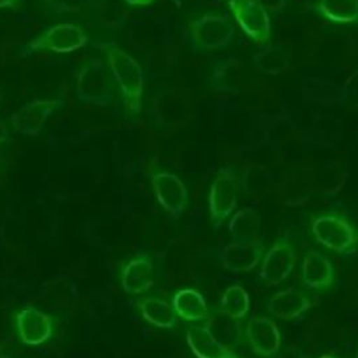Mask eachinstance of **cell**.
Segmentation results:
<instances>
[{"label":"cell","instance_id":"6da1fadb","mask_svg":"<svg viewBox=\"0 0 358 358\" xmlns=\"http://www.w3.org/2000/svg\"><path fill=\"white\" fill-rule=\"evenodd\" d=\"M105 55L112 78L119 88L124 110L130 116H137L141 112L144 92V74L140 64L113 43L105 46Z\"/></svg>","mask_w":358,"mask_h":358},{"label":"cell","instance_id":"7a4b0ae2","mask_svg":"<svg viewBox=\"0 0 358 358\" xmlns=\"http://www.w3.org/2000/svg\"><path fill=\"white\" fill-rule=\"evenodd\" d=\"M310 232L315 242L336 255H355L358 228L341 211L327 210L312 215Z\"/></svg>","mask_w":358,"mask_h":358},{"label":"cell","instance_id":"3957f363","mask_svg":"<svg viewBox=\"0 0 358 358\" xmlns=\"http://www.w3.org/2000/svg\"><path fill=\"white\" fill-rule=\"evenodd\" d=\"M113 78L108 63L101 57L87 63L76 78V96L80 102L108 108L113 105Z\"/></svg>","mask_w":358,"mask_h":358},{"label":"cell","instance_id":"277c9868","mask_svg":"<svg viewBox=\"0 0 358 358\" xmlns=\"http://www.w3.org/2000/svg\"><path fill=\"white\" fill-rule=\"evenodd\" d=\"M189 42L197 52H210L228 46L235 36L228 14H204L187 24Z\"/></svg>","mask_w":358,"mask_h":358},{"label":"cell","instance_id":"5b68a950","mask_svg":"<svg viewBox=\"0 0 358 358\" xmlns=\"http://www.w3.org/2000/svg\"><path fill=\"white\" fill-rule=\"evenodd\" d=\"M239 194V179L234 168L220 169L210 186L208 211L214 228H220L224 221L235 211Z\"/></svg>","mask_w":358,"mask_h":358},{"label":"cell","instance_id":"8992f818","mask_svg":"<svg viewBox=\"0 0 358 358\" xmlns=\"http://www.w3.org/2000/svg\"><path fill=\"white\" fill-rule=\"evenodd\" d=\"M228 7L236 24L257 46L270 41L271 22L262 0H228Z\"/></svg>","mask_w":358,"mask_h":358},{"label":"cell","instance_id":"52a82bcc","mask_svg":"<svg viewBox=\"0 0 358 358\" xmlns=\"http://www.w3.org/2000/svg\"><path fill=\"white\" fill-rule=\"evenodd\" d=\"M249 78L245 63L238 56L228 55L214 62L206 77V87L215 94L235 95L245 88Z\"/></svg>","mask_w":358,"mask_h":358},{"label":"cell","instance_id":"ba28073f","mask_svg":"<svg viewBox=\"0 0 358 358\" xmlns=\"http://www.w3.org/2000/svg\"><path fill=\"white\" fill-rule=\"evenodd\" d=\"M88 43V35L85 31L73 22H62L50 27L28 45V50H50L55 53H70L84 48Z\"/></svg>","mask_w":358,"mask_h":358},{"label":"cell","instance_id":"9c48e42d","mask_svg":"<svg viewBox=\"0 0 358 358\" xmlns=\"http://www.w3.org/2000/svg\"><path fill=\"white\" fill-rule=\"evenodd\" d=\"M296 264V250L288 238H278L263 255L259 277L266 285L284 282Z\"/></svg>","mask_w":358,"mask_h":358},{"label":"cell","instance_id":"30bf717a","mask_svg":"<svg viewBox=\"0 0 358 358\" xmlns=\"http://www.w3.org/2000/svg\"><path fill=\"white\" fill-rule=\"evenodd\" d=\"M13 322L18 341L29 347L46 343L55 330L53 317L34 306L15 310L13 315Z\"/></svg>","mask_w":358,"mask_h":358},{"label":"cell","instance_id":"8fae6325","mask_svg":"<svg viewBox=\"0 0 358 358\" xmlns=\"http://www.w3.org/2000/svg\"><path fill=\"white\" fill-rule=\"evenodd\" d=\"M151 186L162 210L172 220H178L189 203V192L185 183L172 172L158 171L151 176Z\"/></svg>","mask_w":358,"mask_h":358},{"label":"cell","instance_id":"7c38bea8","mask_svg":"<svg viewBox=\"0 0 358 358\" xmlns=\"http://www.w3.org/2000/svg\"><path fill=\"white\" fill-rule=\"evenodd\" d=\"M60 105L62 101L59 99L29 101L10 115V123L17 133L28 137H35L41 133L50 115Z\"/></svg>","mask_w":358,"mask_h":358},{"label":"cell","instance_id":"4fadbf2b","mask_svg":"<svg viewBox=\"0 0 358 358\" xmlns=\"http://www.w3.org/2000/svg\"><path fill=\"white\" fill-rule=\"evenodd\" d=\"M301 282L308 289L324 291L336 282L333 260L315 248H309L301 263Z\"/></svg>","mask_w":358,"mask_h":358},{"label":"cell","instance_id":"5bb4252c","mask_svg":"<svg viewBox=\"0 0 358 358\" xmlns=\"http://www.w3.org/2000/svg\"><path fill=\"white\" fill-rule=\"evenodd\" d=\"M250 350L264 358L274 357L281 348V333L277 323L267 316H252L245 329Z\"/></svg>","mask_w":358,"mask_h":358},{"label":"cell","instance_id":"9a60e30c","mask_svg":"<svg viewBox=\"0 0 358 358\" xmlns=\"http://www.w3.org/2000/svg\"><path fill=\"white\" fill-rule=\"evenodd\" d=\"M264 245L257 239L231 241L221 252L222 266L232 273H246L253 270L263 259Z\"/></svg>","mask_w":358,"mask_h":358},{"label":"cell","instance_id":"2e32d148","mask_svg":"<svg viewBox=\"0 0 358 358\" xmlns=\"http://www.w3.org/2000/svg\"><path fill=\"white\" fill-rule=\"evenodd\" d=\"M122 289L129 295H140L154 284V264L148 255H138L126 260L119 271Z\"/></svg>","mask_w":358,"mask_h":358},{"label":"cell","instance_id":"e0dca14e","mask_svg":"<svg viewBox=\"0 0 358 358\" xmlns=\"http://www.w3.org/2000/svg\"><path fill=\"white\" fill-rule=\"evenodd\" d=\"M312 305L313 299L305 291L288 287L271 295L267 310L281 320H294L308 312Z\"/></svg>","mask_w":358,"mask_h":358},{"label":"cell","instance_id":"ac0fdd59","mask_svg":"<svg viewBox=\"0 0 358 358\" xmlns=\"http://www.w3.org/2000/svg\"><path fill=\"white\" fill-rule=\"evenodd\" d=\"M186 343L197 358H242L231 347L218 340L207 324L187 327Z\"/></svg>","mask_w":358,"mask_h":358},{"label":"cell","instance_id":"d6986e66","mask_svg":"<svg viewBox=\"0 0 358 358\" xmlns=\"http://www.w3.org/2000/svg\"><path fill=\"white\" fill-rule=\"evenodd\" d=\"M291 52L278 43H264L252 55V66L266 76H277L289 69Z\"/></svg>","mask_w":358,"mask_h":358},{"label":"cell","instance_id":"ffe728a7","mask_svg":"<svg viewBox=\"0 0 358 358\" xmlns=\"http://www.w3.org/2000/svg\"><path fill=\"white\" fill-rule=\"evenodd\" d=\"M171 303L176 316L186 322L194 323L210 317L204 296L194 288L178 289L173 294Z\"/></svg>","mask_w":358,"mask_h":358},{"label":"cell","instance_id":"44dd1931","mask_svg":"<svg viewBox=\"0 0 358 358\" xmlns=\"http://www.w3.org/2000/svg\"><path fill=\"white\" fill-rule=\"evenodd\" d=\"M137 309L143 319L151 326L159 329H175L178 326V316L172 303L159 296H140L136 301Z\"/></svg>","mask_w":358,"mask_h":358},{"label":"cell","instance_id":"7402d4cb","mask_svg":"<svg viewBox=\"0 0 358 358\" xmlns=\"http://www.w3.org/2000/svg\"><path fill=\"white\" fill-rule=\"evenodd\" d=\"M263 225V217L255 207H242L231 214L227 224L228 232L234 239H257Z\"/></svg>","mask_w":358,"mask_h":358},{"label":"cell","instance_id":"603a6c76","mask_svg":"<svg viewBox=\"0 0 358 358\" xmlns=\"http://www.w3.org/2000/svg\"><path fill=\"white\" fill-rule=\"evenodd\" d=\"M315 10L330 22L358 25V0H319Z\"/></svg>","mask_w":358,"mask_h":358},{"label":"cell","instance_id":"cb8c5ba5","mask_svg":"<svg viewBox=\"0 0 358 358\" xmlns=\"http://www.w3.org/2000/svg\"><path fill=\"white\" fill-rule=\"evenodd\" d=\"M249 309H250V298L242 285L239 284L229 285L222 292L218 303V312L232 319L242 320L248 315Z\"/></svg>","mask_w":358,"mask_h":358},{"label":"cell","instance_id":"d4e9b609","mask_svg":"<svg viewBox=\"0 0 358 358\" xmlns=\"http://www.w3.org/2000/svg\"><path fill=\"white\" fill-rule=\"evenodd\" d=\"M43 7L50 13L63 15V14H78L90 8V4L95 0H41Z\"/></svg>","mask_w":358,"mask_h":358},{"label":"cell","instance_id":"484cf974","mask_svg":"<svg viewBox=\"0 0 358 358\" xmlns=\"http://www.w3.org/2000/svg\"><path fill=\"white\" fill-rule=\"evenodd\" d=\"M343 96L350 106L358 109V67L347 77L343 85Z\"/></svg>","mask_w":358,"mask_h":358},{"label":"cell","instance_id":"4316f807","mask_svg":"<svg viewBox=\"0 0 358 358\" xmlns=\"http://www.w3.org/2000/svg\"><path fill=\"white\" fill-rule=\"evenodd\" d=\"M8 141H10V133H8V129H7V123L0 116V144L8 143Z\"/></svg>","mask_w":358,"mask_h":358},{"label":"cell","instance_id":"83f0119b","mask_svg":"<svg viewBox=\"0 0 358 358\" xmlns=\"http://www.w3.org/2000/svg\"><path fill=\"white\" fill-rule=\"evenodd\" d=\"M152 1L154 0H124V3L129 6H148Z\"/></svg>","mask_w":358,"mask_h":358},{"label":"cell","instance_id":"f1b7e54d","mask_svg":"<svg viewBox=\"0 0 358 358\" xmlns=\"http://www.w3.org/2000/svg\"><path fill=\"white\" fill-rule=\"evenodd\" d=\"M4 166H6V154H4L3 151H0V178H1V175H3Z\"/></svg>","mask_w":358,"mask_h":358},{"label":"cell","instance_id":"f546056e","mask_svg":"<svg viewBox=\"0 0 358 358\" xmlns=\"http://www.w3.org/2000/svg\"><path fill=\"white\" fill-rule=\"evenodd\" d=\"M15 0H0V8H4V7H11L14 6Z\"/></svg>","mask_w":358,"mask_h":358},{"label":"cell","instance_id":"4dcf8cb0","mask_svg":"<svg viewBox=\"0 0 358 358\" xmlns=\"http://www.w3.org/2000/svg\"><path fill=\"white\" fill-rule=\"evenodd\" d=\"M0 358H10V355L3 350L1 345H0Z\"/></svg>","mask_w":358,"mask_h":358},{"label":"cell","instance_id":"1f68e13d","mask_svg":"<svg viewBox=\"0 0 358 358\" xmlns=\"http://www.w3.org/2000/svg\"><path fill=\"white\" fill-rule=\"evenodd\" d=\"M317 358H336V357L329 355V354H323V355H320V357H317Z\"/></svg>","mask_w":358,"mask_h":358},{"label":"cell","instance_id":"d6a6232c","mask_svg":"<svg viewBox=\"0 0 358 358\" xmlns=\"http://www.w3.org/2000/svg\"><path fill=\"white\" fill-rule=\"evenodd\" d=\"M354 358H358V348H357V351H355V354H354Z\"/></svg>","mask_w":358,"mask_h":358}]
</instances>
